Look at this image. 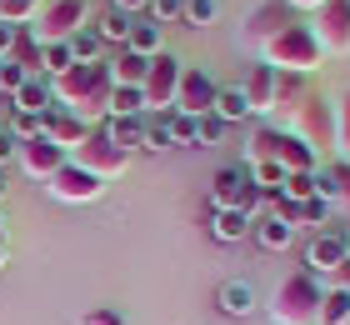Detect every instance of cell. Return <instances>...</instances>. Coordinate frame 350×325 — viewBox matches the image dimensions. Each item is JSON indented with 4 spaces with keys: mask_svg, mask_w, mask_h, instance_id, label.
<instances>
[{
    "mask_svg": "<svg viewBox=\"0 0 350 325\" xmlns=\"http://www.w3.org/2000/svg\"><path fill=\"white\" fill-rule=\"evenodd\" d=\"M0 246H5V220H0Z\"/></svg>",
    "mask_w": 350,
    "mask_h": 325,
    "instance_id": "cell-52",
    "label": "cell"
},
{
    "mask_svg": "<svg viewBox=\"0 0 350 325\" xmlns=\"http://www.w3.org/2000/svg\"><path fill=\"white\" fill-rule=\"evenodd\" d=\"M165 125H170V140H175V145H190V151L200 145V135H196V120H190V116H180V110H170V116H165Z\"/></svg>",
    "mask_w": 350,
    "mask_h": 325,
    "instance_id": "cell-37",
    "label": "cell"
},
{
    "mask_svg": "<svg viewBox=\"0 0 350 325\" xmlns=\"http://www.w3.org/2000/svg\"><path fill=\"white\" fill-rule=\"evenodd\" d=\"M55 105V90L45 75H30L21 90H15V110H25V116H45V110Z\"/></svg>",
    "mask_w": 350,
    "mask_h": 325,
    "instance_id": "cell-21",
    "label": "cell"
},
{
    "mask_svg": "<svg viewBox=\"0 0 350 325\" xmlns=\"http://www.w3.org/2000/svg\"><path fill=\"white\" fill-rule=\"evenodd\" d=\"M10 110H15V101H10V95H0V125L10 120Z\"/></svg>",
    "mask_w": 350,
    "mask_h": 325,
    "instance_id": "cell-50",
    "label": "cell"
},
{
    "mask_svg": "<svg viewBox=\"0 0 350 325\" xmlns=\"http://www.w3.org/2000/svg\"><path fill=\"white\" fill-rule=\"evenodd\" d=\"M85 21H90V0H45L30 30H36L40 45H51V40H70L75 30H85Z\"/></svg>",
    "mask_w": 350,
    "mask_h": 325,
    "instance_id": "cell-6",
    "label": "cell"
},
{
    "mask_svg": "<svg viewBox=\"0 0 350 325\" xmlns=\"http://www.w3.org/2000/svg\"><path fill=\"white\" fill-rule=\"evenodd\" d=\"M245 190H250V170L245 166H220L211 175V205L215 210H235Z\"/></svg>",
    "mask_w": 350,
    "mask_h": 325,
    "instance_id": "cell-15",
    "label": "cell"
},
{
    "mask_svg": "<svg viewBox=\"0 0 350 325\" xmlns=\"http://www.w3.org/2000/svg\"><path fill=\"white\" fill-rule=\"evenodd\" d=\"M36 15H40L36 0H0V21L5 25H30Z\"/></svg>",
    "mask_w": 350,
    "mask_h": 325,
    "instance_id": "cell-35",
    "label": "cell"
},
{
    "mask_svg": "<svg viewBox=\"0 0 350 325\" xmlns=\"http://www.w3.org/2000/svg\"><path fill=\"white\" fill-rule=\"evenodd\" d=\"M315 195H321L325 205L350 200V160H330L325 170H315Z\"/></svg>",
    "mask_w": 350,
    "mask_h": 325,
    "instance_id": "cell-17",
    "label": "cell"
},
{
    "mask_svg": "<svg viewBox=\"0 0 350 325\" xmlns=\"http://www.w3.org/2000/svg\"><path fill=\"white\" fill-rule=\"evenodd\" d=\"M55 90V105L75 110L85 125L95 116H110V90H116V80H110V60H90V65H70L60 80H51Z\"/></svg>",
    "mask_w": 350,
    "mask_h": 325,
    "instance_id": "cell-1",
    "label": "cell"
},
{
    "mask_svg": "<svg viewBox=\"0 0 350 325\" xmlns=\"http://www.w3.org/2000/svg\"><path fill=\"white\" fill-rule=\"evenodd\" d=\"M0 195H5V175H0Z\"/></svg>",
    "mask_w": 350,
    "mask_h": 325,
    "instance_id": "cell-53",
    "label": "cell"
},
{
    "mask_svg": "<svg viewBox=\"0 0 350 325\" xmlns=\"http://www.w3.org/2000/svg\"><path fill=\"white\" fill-rule=\"evenodd\" d=\"M15 155H21V140H15L10 130L0 125V166H5V160H15Z\"/></svg>",
    "mask_w": 350,
    "mask_h": 325,
    "instance_id": "cell-45",
    "label": "cell"
},
{
    "mask_svg": "<svg viewBox=\"0 0 350 325\" xmlns=\"http://www.w3.org/2000/svg\"><path fill=\"white\" fill-rule=\"evenodd\" d=\"M81 325H125V315H120V311H110V305H100V311H85Z\"/></svg>",
    "mask_w": 350,
    "mask_h": 325,
    "instance_id": "cell-44",
    "label": "cell"
},
{
    "mask_svg": "<svg viewBox=\"0 0 350 325\" xmlns=\"http://www.w3.org/2000/svg\"><path fill=\"white\" fill-rule=\"evenodd\" d=\"M170 125L165 120H155V125H146V151H170Z\"/></svg>",
    "mask_w": 350,
    "mask_h": 325,
    "instance_id": "cell-43",
    "label": "cell"
},
{
    "mask_svg": "<svg viewBox=\"0 0 350 325\" xmlns=\"http://www.w3.org/2000/svg\"><path fill=\"white\" fill-rule=\"evenodd\" d=\"M70 160H75V166H81V170L100 175V181H110V175H120L125 166H131V151H120V145L110 140L105 120H100V125H90L85 145H75V151H70Z\"/></svg>",
    "mask_w": 350,
    "mask_h": 325,
    "instance_id": "cell-4",
    "label": "cell"
},
{
    "mask_svg": "<svg viewBox=\"0 0 350 325\" xmlns=\"http://www.w3.org/2000/svg\"><path fill=\"white\" fill-rule=\"evenodd\" d=\"M131 15H125V10H116V5H110L105 15H100V21H95V36H100L105 45H120V51H125V40H131Z\"/></svg>",
    "mask_w": 350,
    "mask_h": 325,
    "instance_id": "cell-29",
    "label": "cell"
},
{
    "mask_svg": "<svg viewBox=\"0 0 350 325\" xmlns=\"http://www.w3.org/2000/svg\"><path fill=\"white\" fill-rule=\"evenodd\" d=\"M215 90L220 86L200 70V65H185V70H180V90H175V110L190 116V120L211 116V110H215Z\"/></svg>",
    "mask_w": 350,
    "mask_h": 325,
    "instance_id": "cell-11",
    "label": "cell"
},
{
    "mask_svg": "<svg viewBox=\"0 0 350 325\" xmlns=\"http://www.w3.org/2000/svg\"><path fill=\"white\" fill-rule=\"evenodd\" d=\"M15 36H21V25H5V21H0V55H10Z\"/></svg>",
    "mask_w": 350,
    "mask_h": 325,
    "instance_id": "cell-46",
    "label": "cell"
},
{
    "mask_svg": "<svg viewBox=\"0 0 350 325\" xmlns=\"http://www.w3.org/2000/svg\"><path fill=\"white\" fill-rule=\"evenodd\" d=\"M110 116H146V90L140 86H116L110 90Z\"/></svg>",
    "mask_w": 350,
    "mask_h": 325,
    "instance_id": "cell-33",
    "label": "cell"
},
{
    "mask_svg": "<svg viewBox=\"0 0 350 325\" xmlns=\"http://www.w3.org/2000/svg\"><path fill=\"white\" fill-rule=\"evenodd\" d=\"M211 235L220 246H235V240L250 235V216H241V210H211Z\"/></svg>",
    "mask_w": 350,
    "mask_h": 325,
    "instance_id": "cell-23",
    "label": "cell"
},
{
    "mask_svg": "<svg viewBox=\"0 0 350 325\" xmlns=\"http://www.w3.org/2000/svg\"><path fill=\"white\" fill-rule=\"evenodd\" d=\"M285 200H295V205H306L310 195H315V170H291L285 175V185H280Z\"/></svg>",
    "mask_w": 350,
    "mask_h": 325,
    "instance_id": "cell-34",
    "label": "cell"
},
{
    "mask_svg": "<svg viewBox=\"0 0 350 325\" xmlns=\"http://www.w3.org/2000/svg\"><path fill=\"white\" fill-rule=\"evenodd\" d=\"M125 51H135V55H146V60H150V55H161V51H165L161 25H155L150 15H146V21H135V25H131V40H125Z\"/></svg>",
    "mask_w": 350,
    "mask_h": 325,
    "instance_id": "cell-26",
    "label": "cell"
},
{
    "mask_svg": "<svg viewBox=\"0 0 350 325\" xmlns=\"http://www.w3.org/2000/svg\"><path fill=\"white\" fill-rule=\"evenodd\" d=\"M40 135H45V140H55L60 151L70 155L75 145H85L90 125H85L81 116H75V110H66V105H51V110H45V116H40Z\"/></svg>",
    "mask_w": 350,
    "mask_h": 325,
    "instance_id": "cell-14",
    "label": "cell"
},
{
    "mask_svg": "<svg viewBox=\"0 0 350 325\" xmlns=\"http://www.w3.org/2000/svg\"><path fill=\"white\" fill-rule=\"evenodd\" d=\"M25 80H30V70H21V65L5 55V65H0V95H10V101H15V90H21Z\"/></svg>",
    "mask_w": 350,
    "mask_h": 325,
    "instance_id": "cell-39",
    "label": "cell"
},
{
    "mask_svg": "<svg viewBox=\"0 0 350 325\" xmlns=\"http://www.w3.org/2000/svg\"><path fill=\"white\" fill-rule=\"evenodd\" d=\"M215 116L226 120V125H235V120H250L256 110H250V101H245L241 86H220L215 90Z\"/></svg>",
    "mask_w": 350,
    "mask_h": 325,
    "instance_id": "cell-24",
    "label": "cell"
},
{
    "mask_svg": "<svg viewBox=\"0 0 350 325\" xmlns=\"http://www.w3.org/2000/svg\"><path fill=\"white\" fill-rule=\"evenodd\" d=\"M105 130L120 151H140L146 145V116H105Z\"/></svg>",
    "mask_w": 350,
    "mask_h": 325,
    "instance_id": "cell-22",
    "label": "cell"
},
{
    "mask_svg": "<svg viewBox=\"0 0 350 325\" xmlns=\"http://www.w3.org/2000/svg\"><path fill=\"white\" fill-rule=\"evenodd\" d=\"M10 60L21 65V70L40 75V40H36V30H30V25H21V36H15V45H10Z\"/></svg>",
    "mask_w": 350,
    "mask_h": 325,
    "instance_id": "cell-30",
    "label": "cell"
},
{
    "mask_svg": "<svg viewBox=\"0 0 350 325\" xmlns=\"http://www.w3.org/2000/svg\"><path fill=\"white\" fill-rule=\"evenodd\" d=\"M196 135H200V145H215V140H226V120H220L215 110H211V116H200V120H196Z\"/></svg>",
    "mask_w": 350,
    "mask_h": 325,
    "instance_id": "cell-42",
    "label": "cell"
},
{
    "mask_svg": "<svg viewBox=\"0 0 350 325\" xmlns=\"http://www.w3.org/2000/svg\"><path fill=\"white\" fill-rule=\"evenodd\" d=\"M300 225H321V231H330V205L321 200V195H310V200L300 205Z\"/></svg>",
    "mask_w": 350,
    "mask_h": 325,
    "instance_id": "cell-40",
    "label": "cell"
},
{
    "mask_svg": "<svg viewBox=\"0 0 350 325\" xmlns=\"http://www.w3.org/2000/svg\"><path fill=\"white\" fill-rule=\"evenodd\" d=\"M260 60L270 65V70L310 75V70H321V65H325V51H321V40L310 36V21H300V25H291V30H280L275 40H265V45H260Z\"/></svg>",
    "mask_w": 350,
    "mask_h": 325,
    "instance_id": "cell-3",
    "label": "cell"
},
{
    "mask_svg": "<svg viewBox=\"0 0 350 325\" xmlns=\"http://www.w3.org/2000/svg\"><path fill=\"white\" fill-rule=\"evenodd\" d=\"M315 325H350V290L330 285L321 296V311H315Z\"/></svg>",
    "mask_w": 350,
    "mask_h": 325,
    "instance_id": "cell-27",
    "label": "cell"
},
{
    "mask_svg": "<svg viewBox=\"0 0 350 325\" xmlns=\"http://www.w3.org/2000/svg\"><path fill=\"white\" fill-rule=\"evenodd\" d=\"M306 75L295 70H275V110H300V101H306Z\"/></svg>",
    "mask_w": 350,
    "mask_h": 325,
    "instance_id": "cell-28",
    "label": "cell"
},
{
    "mask_svg": "<svg viewBox=\"0 0 350 325\" xmlns=\"http://www.w3.org/2000/svg\"><path fill=\"white\" fill-rule=\"evenodd\" d=\"M345 260H350V231H345Z\"/></svg>",
    "mask_w": 350,
    "mask_h": 325,
    "instance_id": "cell-51",
    "label": "cell"
},
{
    "mask_svg": "<svg viewBox=\"0 0 350 325\" xmlns=\"http://www.w3.org/2000/svg\"><path fill=\"white\" fill-rule=\"evenodd\" d=\"M110 5H116V10H125V15H135V10H146L150 0H110Z\"/></svg>",
    "mask_w": 350,
    "mask_h": 325,
    "instance_id": "cell-47",
    "label": "cell"
},
{
    "mask_svg": "<svg viewBox=\"0 0 350 325\" xmlns=\"http://www.w3.org/2000/svg\"><path fill=\"white\" fill-rule=\"evenodd\" d=\"M0 265H5V246H0Z\"/></svg>",
    "mask_w": 350,
    "mask_h": 325,
    "instance_id": "cell-54",
    "label": "cell"
},
{
    "mask_svg": "<svg viewBox=\"0 0 350 325\" xmlns=\"http://www.w3.org/2000/svg\"><path fill=\"white\" fill-rule=\"evenodd\" d=\"M146 70H150V60L135 55V51H120L110 60V80H116V86H146Z\"/></svg>",
    "mask_w": 350,
    "mask_h": 325,
    "instance_id": "cell-25",
    "label": "cell"
},
{
    "mask_svg": "<svg viewBox=\"0 0 350 325\" xmlns=\"http://www.w3.org/2000/svg\"><path fill=\"white\" fill-rule=\"evenodd\" d=\"M275 160L285 166V175H291V170H315V160H321V155H315L310 145L295 135V130H280V140H275Z\"/></svg>",
    "mask_w": 350,
    "mask_h": 325,
    "instance_id": "cell-19",
    "label": "cell"
},
{
    "mask_svg": "<svg viewBox=\"0 0 350 325\" xmlns=\"http://www.w3.org/2000/svg\"><path fill=\"white\" fill-rule=\"evenodd\" d=\"M180 70L185 60H175L170 51L150 55V70H146V110H175V90H180Z\"/></svg>",
    "mask_w": 350,
    "mask_h": 325,
    "instance_id": "cell-7",
    "label": "cell"
},
{
    "mask_svg": "<svg viewBox=\"0 0 350 325\" xmlns=\"http://www.w3.org/2000/svg\"><path fill=\"white\" fill-rule=\"evenodd\" d=\"M310 36L321 40L325 55H345L350 51V0H325L310 15Z\"/></svg>",
    "mask_w": 350,
    "mask_h": 325,
    "instance_id": "cell-8",
    "label": "cell"
},
{
    "mask_svg": "<svg viewBox=\"0 0 350 325\" xmlns=\"http://www.w3.org/2000/svg\"><path fill=\"white\" fill-rule=\"evenodd\" d=\"M70 45V55H75V65H90V60H105L100 51H105V40L95 36V25H85V30H75V36L66 40Z\"/></svg>",
    "mask_w": 350,
    "mask_h": 325,
    "instance_id": "cell-32",
    "label": "cell"
},
{
    "mask_svg": "<svg viewBox=\"0 0 350 325\" xmlns=\"http://www.w3.org/2000/svg\"><path fill=\"white\" fill-rule=\"evenodd\" d=\"M295 135L306 140L315 155H321V151H336V101L310 90L306 101H300V110H295Z\"/></svg>",
    "mask_w": 350,
    "mask_h": 325,
    "instance_id": "cell-5",
    "label": "cell"
},
{
    "mask_svg": "<svg viewBox=\"0 0 350 325\" xmlns=\"http://www.w3.org/2000/svg\"><path fill=\"white\" fill-rule=\"evenodd\" d=\"M345 265V231L330 225V231H315L306 246V270L310 275H336Z\"/></svg>",
    "mask_w": 350,
    "mask_h": 325,
    "instance_id": "cell-12",
    "label": "cell"
},
{
    "mask_svg": "<svg viewBox=\"0 0 350 325\" xmlns=\"http://www.w3.org/2000/svg\"><path fill=\"white\" fill-rule=\"evenodd\" d=\"M285 5H291V10H310V15H315V10L325 5V0H285Z\"/></svg>",
    "mask_w": 350,
    "mask_h": 325,
    "instance_id": "cell-48",
    "label": "cell"
},
{
    "mask_svg": "<svg viewBox=\"0 0 350 325\" xmlns=\"http://www.w3.org/2000/svg\"><path fill=\"white\" fill-rule=\"evenodd\" d=\"M250 240H256L260 250H291L295 225H285V220H275V216H256V220H250Z\"/></svg>",
    "mask_w": 350,
    "mask_h": 325,
    "instance_id": "cell-20",
    "label": "cell"
},
{
    "mask_svg": "<svg viewBox=\"0 0 350 325\" xmlns=\"http://www.w3.org/2000/svg\"><path fill=\"white\" fill-rule=\"evenodd\" d=\"M215 15H220L215 0H185V21H180V25L200 30V25H215Z\"/></svg>",
    "mask_w": 350,
    "mask_h": 325,
    "instance_id": "cell-36",
    "label": "cell"
},
{
    "mask_svg": "<svg viewBox=\"0 0 350 325\" xmlns=\"http://www.w3.org/2000/svg\"><path fill=\"white\" fill-rule=\"evenodd\" d=\"M336 285H340V290H350V260H345V265L336 270Z\"/></svg>",
    "mask_w": 350,
    "mask_h": 325,
    "instance_id": "cell-49",
    "label": "cell"
},
{
    "mask_svg": "<svg viewBox=\"0 0 350 325\" xmlns=\"http://www.w3.org/2000/svg\"><path fill=\"white\" fill-rule=\"evenodd\" d=\"M336 145H340V160H350V95L336 105Z\"/></svg>",
    "mask_w": 350,
    "mask_h": 325,
    "instance_id": "cell-41",
    "label": "cell"
},
{
    "mask_svg": "<svg viewBox=\"0 0 350 325\" xmlns=\"http://www.w3.org/2000/svg\"><path fill=\"white\" fill-rule=\"evenodd\" d=\"M321 296H325L321 275H310V270H291L275 290H270V320H275V325H315Z\"/></svg>",
    "mask_w": 350,
    "mask_h": 325,
    "instance_id": "cell-2",
    "label": "cell"
},
{
    "mask_svg": "<svg viewBox=\"0 0 350 325\" xmlns=\"http://www.w3.org/2000/svg\"><path fill=\"white\" fill-rule=\"evenodd\" d=\"M291 25H300V10H291L285 0H265V5H256L245 15L241 36H245V45H256V51H260L265 40H275L280 30H291Z\"/></svg>",
    "mask_w": 350,
    "mask_h": 325,
    "instance_id": "cell-9",
    "label": "cell"
},
{
    "mask_svg": "<svg viewBox=\"0 0 350 325\" xmlns=\"http://www.w3.org/2000/svg\"><path fill=\"white\" fill-rule=\"evenodd\" d=\"M146 15L155 25H175V21H185V0H150Z\"/></svg>",
    "mask_w": 350,
    "mask_h": 325,
    "instance_id": "cell-38",
    "label": "cell"
},
{
    "mask_svg": "<svg viewBox=\"0 0 350 325\" xmlns=\"http://www.w3.org/2000/svg\"><path fill=\"white\" fill-rule=\"evenodd\" d=\"M45 190H51L55 200H66V205H90V200H100L105 181H100V175H90V170H81L75 160H66V166L45 181Z\"/></svg>",
    "mask_w": 350,
    "mask_h": 325,
    "instance_id": "cell-10",
    "label": "cell"
},
{
    "mask_svg": "<svg viewBox=\"0 0 350 325\" xmlns=\"http://www.w3.org/2000/svg\"><path fill=\"white\" fill-rule=\"evenodd\" d=\"M66 151H60L55 140H45V135H36V140H21V155H15V166H21L25 175H36V181H51V175L66 166Z\"/></svg>",
    "mask_w": 350,
    "mask_h": 325,
    "instance_id": "cell-13",
    "label": "cell"
},
{
    "mask_svg": "<svg viewBox=\"0 0 350 325\" xmlns=\"http://www.w3.org/2000/svg\"><path fill=\"white\" fill-rule=\"evenodd\" d=\"M241 90H245V101H250L256 116H270V110H275V70H270L265 60L250 65V75L241 80Z\"/></svg>",
    "mask_w": 350,
    "mask_h": 325,
    "instance_id": "cell-16",
    "label": "cell"
},
{
    "mask_svg": "<svg viewBox=\"0 0 350 325\" xmlns=\"http://www.w3.org/2000/svg\"><path fill=\"white\" fill-rule=\"evenodd\" d=\"M75 65V55H70V45L66 40H51V45H40V75L45 80H60Z\"/></svg>",
    "mask_w": 350,
    "mask_h": 325,
    "instance_id": "cell-31",
    "label": "cell"
},
{
    "mask_svg": "<svg viewBox=\"0 0 350 325\" xmlns=\"http://www.w3.org/2000/svg\"><path fill=\"white\" fill-rule=\"evenodd\" d=\"M36 5H40V0H36Z\"/></svg>",
    "mask_w": 350,
    "mask_h": 325,
    "instance_id": "cell-55",
    "label": "cell"
},
{
    "mask_svg": "<svg viewBox=\"0 0 350 325\" xmlns=\"http://www.w3.org/2000/svg\"><path fill=\"white\" fill-rule=\"evenodd\" d=\"M215 305H220V315L245 320L250 311H256V285H250V281H226L215 290Z\"/></svg>",
    "mask_w": 350,
    "mask_h": 325,
    "instance_id": "cell-18",
    "label": "cell"
}]
</instances>
